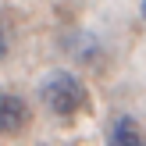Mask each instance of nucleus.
Masks as SVG:
<instances>
[{
  "mask_svg": "<svg viewBox=\"0 0 146 146\" xmlns=\"http://www.w3.org/2000/svg\"><path fill=\"white\" fill-rule=\"evenodd\" d=\"M139 14H143V21H146V0H143V7H139Z\"/></svg>",
  "mask_w": 146,
  "mask_h": 146,
  "instance_id": "5",
  "label": "nucleus"
},
{
  "mask_svg": "<svg viewBox=\"0 0 146 146\" xmlns=\"http://www.w3.org/2000/svg\"><path fill=\"white\" fill-rule=\"evenodd\" d=\"M29 104L14 93H0V135H18L29 128Z\"/></svg>",
  "mask_w": 146,
  "mask_h": 146,
  "instance_id": "2",
  "label": "nucleus"
},
{
  "mask_svg": "<svg viewBox=\"0 0 146 146\" xmlns=\"http://www.w3.org/2000/svg\"><path fill=\"white\" fill-rule=\"evenodd\" d=\"M107 139L114 146H143V128L135 125L128 114H121V118L111 121V128H107Z\"/></svg>",
  "mask_w": 146,
  "mask_h": 146,
  "instance_id": "3",
  "label": "nucleus"
},
{
  "mask_svg": "<svg viewBox=\"0 0 146 146\" xmlns=\"http://www.w3.org/2000/svg\"><path fill=\"white\" fill-rule=\"evenodd\" d=\"M39 100L46 111L61 114V118H71V114H78L86 107V86L71 71H50L39 82Z\"/></svg>",
  "mask_w": 146,
  "mask_h": 146,
  "instance_id": "1",
  "label": "nucleus"
},
{
  "mask_svg": "<svg viewBox=\"0 0 146 146\" xmlns=\"http://www.w3.org/2000/svg\"><path fill=\"white\" fill-rule=\"evenodd\" d=\"M7 57V36H4V29H0V61Z\"/></svg>",
  "mask_w": 146,
  "mask_h": 146,
  "instance_id": "4",
  "label": "nucleus"
}]
</instances>
